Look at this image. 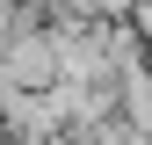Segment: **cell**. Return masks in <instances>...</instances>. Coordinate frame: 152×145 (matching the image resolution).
<instances>
[{"mask_svg":"<svg viewBox=\"0 0 152 145\" xmlns=\"http://www.w3.org/2000/svg\"><path fill=\"white\" fill-rule=\"evenodd\" d=\"M0 145H15V138H7V131H0Z\"/></svg>","mask_w":152,"mask_h":145,"instance_id":"6da1fadb","label":"cell"}]
</instances>
